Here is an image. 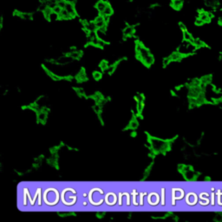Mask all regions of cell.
I'll return each mask as SVG.
<instances>
[{
	"label": "cell",
	"instance_id": "obj_14",
	"mask_svg": "<svg viewBox=\"0 0 222 222\" xmlns=\"http://www.w3.org/2000/svg\"><path fill=\"white\" fill-rule=\"evenodd\" d=\"M219 23L222 25V15L220 17V18H219Z\"/></svg>",
	"mask_w": 222,
	"mask_h": 222
},
{
	"label": "cell",
	"instance_id": "obj_12",
	"mask_svg": "<svg viewBox=\"0 0 222 222\" xmlns=\"http://www.w3.org/2000/svg\"><path fill=\"white\" fill-rule=\"evenodd\" d=\"M212 80V77L210 76H208V77H205L202 79V83H205V84H207V83H210Z\"/></svg>",
	"mask_w": 222,
	"mask_h": 222
},
{
	"label": "cell",
	"instance_id": "obj_7",
	"mask_svg": "<svg viewBox=\"0 0 222 222\" xmlns=\"http://www.w3.org/2000/svg\"><path fill=\"white\" fill-rule=\"evenodd\" d=\"M58 17H59V19H62V20H68V19L72 18L71 16L69 14V12L65 9H63V11H61V13L58 15Z\"/></svg>",
	"mask_w": 222,
	"mask_h": 222
},
{
	"label": "cell",
	"instance_id": "obj_2",
	"mask_svg": "<svg viewBox=\"0 0 222 222\" xmlns=\"http://www.w3.org/2000/svg\"><path fill=\"white\" fill-rule=\"evenodd\" d=\"M199 18L205 23H209L211 21L213 15H212L210 12H207V11H201V12H200V14H199Z\"/></svg>",
	"mask_w": 222,
	"mask_h": 222
},
{
	"label": "cell",
	"instance_id": "obj_10",
	"mask_svg": "<svg viewBox=\"0 0 222 222\" xmlns=\"http://www.w3.org/2000/svg\"><path fill=\"white\" fill-rule=\"evenodd\" d=\"M52 10H53V11H54L55 13H56L57 15H59V14L61 13V11H63V8H62V7H60L58 4H56V5L55 7H54Z\"/></svg>",
	"mask_w": 222,
	"mask_h": 222
},
{
	"label": "cell",
	"instance_id": "obj_3",
	"mask_svg": "<svg viewBox=\"0 0 222 222\" xmlns=\"http://www.w3.org/2000/svg\"><path fill=\"white\" fill-rule=\"evenodd\" d=\"M108 3L104 0H98L96 3V9L98 11L99 14H102V11H104V9L106 8Z\"/></svg>",
	"mask_w": 222,
	"mask_h": 222
},
{
	"label": "cell",
	"instance_id": "obj_13",
	"mask_svg": "<svg viewBox=\"0 0 222 222\" xmlns=\"http://www.w3.org/2000/svg\"><path fill=\"white\" fill-rule=\"evenodd\" d=\"M180 28L181 29V31H186V30H187L186 26H185V25H184V23H180Z\"/></svg>",
	"mask_w": 222,
	"mask_h": 222
},
{
	"label": "cell",
	"instance_id": "obj_5",
	"mask_svg": "<svg viewBox=\"0 0 222 222\" xmlns=\"http://www.w3.org/2000/svg\"><path fill=\"white\" fill-rule=\"evenodd\" d=\"M204 3L209 8H216L219 6V0H204Z\"/></svg>",
	"mask_w": 222,
	"mask_h": 222
},
{
	"label": "cell",
	"instance_id": "obj_11",
	"mask_svg": "<svg viewBox=\"0 0 222 222\" xmlns=\"http://www.w3.org/2000/svg\"><path fill=\"white\" fill-rule=\"evenodd\" d=\"M204 23H205L203 22V21L200 19L199 17H198V18L195 19V21H194V24H195V25H197V26H201V25H203Z\"/></svg>",
	"mask_w": 222,
	"mask_h": 222
},
{
	"label": "cell",
	"instance_id": "obj_8",
	"mask_svg": "<svg viewBox=\"0 0 222 222\" xmlns=\"http://www.w3.org/2000/svg\"><path fill=\"white\" fill-rule=\"evenodd\" d=\"M183 38H184V40L188 41V42H191V43H193V41H194V38L193 37V36L189 33L187 30L183 31Z\"/></svg>",
	"mask_w": 222,
	"mask_h": 222
},
{
	"label": "cell",
	"instance_id": "obj_4",
	"mask_svg": "<svg viewBox=\"0 0 222 222\" xmlns=\"http://www.w3.org/2000/svg\"><path fill=\"white\" fill-rule=\"evenodd\" d=\"M183 4H184V0H172L171 3L172 7L176 11L180 10L183 7Z\"/></svg>",
	"mask_w": 222,
	"mask_h": 222
},
{
	"label": "cell",
	"instance_id": "obj_6",
	"mask_svg": "<svg viewBox=\"0 0 222 222\" xmlns=\"http://www.w3.org/2000/svg\"><path fill=\"white\" fill-rule=\"evenodd\" d=\"M113 13H114L113 7L111 6L110 4H109V3H108V4H107L106 8L104 9V11H102V15H103V16H108V17H111V15H113Z\"/></svg>",
	"mask_w": 222,
	"mask_h": 222
},
{
	"label": "cell",
	"instance_id": "obj_1",
	"mask_svg": "<svg viewBox=\"0 0 222 222\" xmlns=\"http://www.w3.org/2000/svg\"><path fill=\"white\" fill-rule=\"evenodd\" d=\"M64 9L66 10L69 14L71 16V18H75L77 16V9H76V5L73 2L69 1V0H67L66 5L64 7Z\"/></svg>",
	"mask_w": 222,
	"mask_h": 222
},
{
	"label": "cell",
	"instance_id": "obj_9",
	"mask_svg": "<svg viewBox=\"0 0 222 222\" xmlns=\"http://www.w3.org/2000/svg\"><path fill=\"white\" fill-rule=\"evenodd\" d=\"M134 27L133 26H127L125 29H124V34L126 36H130L134 33Z\"/></svg>",
	"mask_w": 222,
	"mask_h": 222
}]
</instances>
